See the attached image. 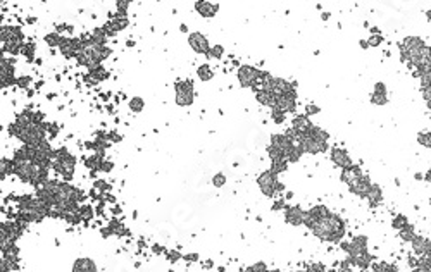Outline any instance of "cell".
<instances>
[{"label":"cell","mask_w":431,"mask_h":272,"mask_svg":"<svg viewBox=\"0 0 431 272\" xmlns=\"http://www.w3.org/2000/svg\"><path fill=\"white\" fill-rule=\"evenodd\" d=\"M311 231L314 233V236L323 239V241L338 243L345 236V222L338 215L329 214L323 221L317 222Z\"/></svg>","instance_id":"obj_1"},{"label":"cell","mask_w":431,"mask_h":272,"mask_svg":"<svg viewBox=\"0 0 431 272\" xmlns=\"http://www.w3.org/2000/svg\"><path fill=\"white\" fill-rule=\"evenodd\" d=\"M257 184H259L261 192L264 193L266 197H274L276 193L283 192V184L280 183L278 174H274L273 171L262 172V174L257 178Z\"/></svg>","instance_id":"obj_2"},{"label":"cell","mask_w":431,"mask_h":272,"mask_svg":"<svg viewBox=\"0 0 431 272\" xmlns=\"http://www.w3.org/2000/svg\"><path fill=\"white\" fill-rule=\"evenodd\" d=\"M193 86L190 81H180L176 83V103L178 105H192L193 102Z\"/></svg>","instance_id":"obj_3"},{"label":"cell","mask_w":431,"mask_h":272,"mask_svg":"<svg viewBox=\"0 0 431 272\" xmlns=\"http://www.w3.org/2000/svg\"><path fill=\"white\" fill-rule=\"evenodd\" d=\"M54 167H56L57 172H61L62 176L69 178L72 169H74V158H72L66 150H61L56 153V162H54Z\"/></svg>","instance_id":"obj_4"},{"label":"cell","mask_w":431,"mask_h":272,"mask_svg":"<svg viewBox=\"0 0 431 272\" xmlns=\"http://www.w3.org/2000/svg\"><path fill=\"white\" fill-rule=\"evenodd\" d=\"M295 105H297V93H295V90H290V92L276 97V103L273 108H278L285 114H290V112L295 111Z\"/></svg>","instance_id":"obj_5"},{"label":"cell","mask_w":431,"mask_h":272,"mask_svg":"<svg viewBox=\"0 0 431 272\" xmlns=\"http://www.w3.org/2000/svg\"><path fill=\"white\" fill-rule=\"evenodd\" d=\"M300 148L303 150V153H311V155H316V153H323L326 148H328V143L321 142V140H316L309 136L307 133H303V138L300 142Z\"/></svg>","instance_id":"obj_6"},{"label":"cell","mask_w":431,"mask_h":272,"mask_svg":"<svg viewBox=\"0 0 431 272\" xmlns=\"http://www.w3.org/2000/svg\"><path fill=\"white\" fill-rule=\"evenodd\" d=\"M259 69L252 66H242L238 69V81L240 85L243 86V88H253V86L257 85V79H259Z\"/></svg>","instance_id":"obj_7"},{"label":"cell","mask_w":431,"mask_h":272,"mask_svg":"<svg viewBox=\"0 0 431 272\" xmlns=\"http://www.w3.org/2000/svg\"><path fill=\"white\" fill-rule=\"evenodd\" d=\"M329 214H331V212H329L324 205H316V207H312L311 210L306 212V224H303V226H307L309 229H312V228H314V226L317 224V222L323 221L324 217H328Z\"/></svg>","instance_id":"obj_8"},{"label":"cell","mask_w":431,"mask_h":272,"mask_svg":"<svg viewBox=\"0 0 431 272\" xmlns=\"http://www.w3.org/2000/svg\"><path fill=\"white\" fill-rule=\"evenodd\" d=\"M329 155H331V160L335 162V166L342 167V171H343V169H348V167L353 166L350 155H348L347 150H343V148L333 147V148L329 150Z\"/></svg>","instance_id":"obj_9"},{"label":"cell","mask_w":431,"mask_h":272,"mask_svg":"<svg viewBox=\"0 0 431 272\" xmlns=\"http://www.w3.org/2000/svg\"><path fill=\"white\" fill-rule=\"evenodd\" d=\"M188 43H190V47H192L197 53H209V50H211L209 40L202 33H190Z\"/></svg>","instance_id":"obj_10"},{"label":"cell","mask_w":431,"mask_h":272,"mask_svg":"<svg viewBox=\"0 0 431 272\" xmlns=\"http://www.w3.org/2000/svg\"><path fill=\"white\" fill-rule=\"evenodd\" d=\"M285 219H287L288 224H292V226H302V224H306V212H303L298 205L287 207V210H285Z\"/></svg>","instance_id":"obj_11"},{"label":"cell","mask_w":431,"mask_h":272,"mask_svg":"<svg viewBox=\"0 0 431 272\" xmlns=\"http://www.w3.org/2000/svg\"><path fill=\"white\" fill-rule=\"evenodd\" d=\"M2 42L7 45H21L22 35L21 30L16 26H4L2 28Z\"/></svg>","instance_id":"obj_12"},{"label":"cell","mask_w":431,"mask_h":272,"mask_svg":"<svg viewBox=\"0 0 431 272\" xmlns=\"http://www.w3.org/2000/svg\"><path fill=\"white\" fill-rule=\"evenodd\" d=\"M411 243H412V252H414L417 257H424L431 252V239L424 238V236H416Z\"/></svg>","instance_id":"obj_13"},{"label":"cell","mask_w":431,"mask_h":272,"mask_svg":"<svg viewBox=\"0 0 431 272\" xmlns=\"http://www.w3.org/2000/svg\"><path fill=\"white\" fill-rule=\"evenodd\" d=\"M371 186H373V183L369 181V178H367V176H362V178L359 181H356L352 186H348V189H350L353 195H357V197L366 198L367 193H369Z\"/></svg>","instance_id":"obj_14"},{"label":"cell","mask_w":431,"mask_h":272,"mask_svg":"<svg viewBox=\"0 0 431 272\" xmlns=\"http://www.w3.org/2000/svg\"><path fill=\"white\" fill-rule=\"evenodd\" d=\"M362 171L359 169L357 166H352V167H348V169H343L342 171V181L347 186H352L356 181H359L362 178Z\"/></svg>","instance_id":"obj_15"},{"label":"cell","mask_w":431,"mask_h":272,"mask_svg":"<svg viewBox=\"0 0 431 272\" xmlns=\"http://www.w3.org/2000/svg\"><path fill=\"white\" fill-rule=\"evenodd\" d=\"M371 102L374 105H387L388 103V95H387V86L383 83L374 85V93L371 95Z\"/></svg>","instance_id":"obj_16"},{"label":"cell","mask_w":431,"mask_h":272,"mask_svg":"<svg viewBox=\"0 0 431 272\" xmlns=\"http://www.w3.org/2000/svg\"><path fill=\"white\" fill-rule=\"evenodd\" d=\"M195 9H197V12L204 17H211L214 16L217 12V9H219V4L217 2H197L195 4Z\"/></svg>","instance_id":"obj_17"},{"label":"cell","mask_w":431,"mask_h":272,"mask_svg":"<svg viewBox=\"0 0 431 272\" xmlns=\"http://www.w3.org/2000/svg\"><path fill=\"white\" fill-rule=\"evenodd\" d=\"M72 272H97V265L92 258H78L72 264Z\"/></svg>","instance_id":"obj_18"},{"label":"cell","mask_w":431,"mask_h":272,"mask_svg":"<svg viewBox=\"0 0 431 272\" xmlns=\"http://www.w3.org/2000/svg\"><path fill=\"white\" fill-rule=\"evenodd\" d=\"M312 122L309 121V117H307L306 114L303 116H297L295 119L292 121V128L293 129H297V131H300V133H307L311 128H312Z\"/></svg>","instance_id":"obj_19"},{"label":"cell","mask_w":431,"mask_h":272,"mask_svg":"<svg viewBox=\"0 0 431 272\" xmlns=\"http://www.w3.org/2000/svg\"><path fill=\"white\" fill-rule=\"evenodd\" d=\"M366 200L369 202L371 207H378L379 203L383 202V192H381V188L376 186V184H373L371 189H369V193H367Z\"/></svg>","instance_id":"obj_20"},{"label":"cell","mask_w":431,"mask_h":272,"mask_svg":"<svg viewBox=\"0 0 431 272\" xmlns=\"http://www.w3.org/2000/svg\"><path fill=\"white\" fill-rule=\"evenodd\" d=\"M256 98L266 107H274L276 103V97L269 90H259V92H256Z\"/></svg>","instance_id":"obj_21"},{"label":"cell","mask_w":431,"mask_h":272,"mask_svg":"<svg viewBox=\"0 0 431 272\" xmlns=\"http://www.w3.org/2000/svg\"><path fill=\"white\" fill-rule=\"evenodd\" d=\"M421 79V92H423V97L428 105H431V74L429 76H423Z\"/></svg>","instance_id":"obj_22"},{"label":"cell","mask_w":431,"mask_h":272,"mask_svg":"<svg viewBox=\"0 0 431 272\" xmlns=\"http://www.w3.org/2000/svg\"><path fill=\"white\" fill-rule=\"evenodd\" d=\"M302 155H303L302 148L298 147V145H292V148H290L288 153H287V160L288 162H298L302 158Z\"/></svg>","instance_id":"obj_23"},{"label":"cell","mask_w":431,"mask_h":272,"mask_svg":"<svg viewBox=\"0 0 431 272\" xmlns=\"http://www.w3.org/2000/svg\"><path fill=\"white\" fill-rule=\"evenodd\" d=\"M398 233H400V238L403 239V241H412V239L417 236L416 231H414V226L412 224H407L405 228H402Z\"/></svg>","instance_id":"obj_24"},{"label":"cell","mask_w":431,"mask_h":272,"mask_svg":"<svg viewBox=\"0 0 431 272\" xmlns=\"http://www.w3.org/2000/svg\"><path fill=\"white\" fill-rule=\"evenodd\" d=\"M288 167V160L287 158H281V160H273V164H271V171L274 172V174L280 176V172H285Z\"/></svg>","instance_id":"obj_25"},{"label":"cell","mask_w":431,"mask_h":272,"mask_svg":"<svg viewBox=\"0 0 431 272\" xmlns=\"http://www.w3.org/2000/svg\"><path fill=\"white\" fill-rule=\"evenodd\" d=\"M373 272H397V267L388 262H378L373 265Z\"/></svg>","instance_id":"obj_26"},{"label":"cell","mask_w":431,"mask_h":272,"mask_svg":"<svg viewBox=\"0 0 431 272\" xmlns=\"http://www.w3.org/2000/svg\"><path fill=\"white\" fill-rule=\"evenodd\" d=\"M417 143L423 145L426 148H431V131H421L417 134Z\"/></svg>","instance_id":"obj_27"},{"label":"cell","mask_w":431,"mask_h":272,"mask_svg":"<svg viewBox=\"0 0 431 272\" xmlns=\"http://www.w3.org/2000/svg\"><path fill=\"white\" fill-rule=\"evenodd\" d=\"M197 74H198V78H200L202 81H207V79H211L212 78V71H211V66H207V64H202L200 67L197 69Z\"/></svg>","instance_id":"obj_28"},{"label":"cell","mask_w":431,"mask_h":272,"mask_svg":"<svg viewBox=\"0 0 431 272\" xmlns=\"http://www.w3.org/2000/svg\"><path fill=\"white\" fill-rule=\"evenodd\" d=\"M130 108H131L133 112H140V111L143 108V100H142L140 97H133V98L130 100Z\"/></svg>","instance_id":"obj_29"},{"label":"cell","mask_w":431,"mask_h":272,"mask_svg":"<svg viewBox=\"0 0 431 272\" xmlns=\"http://www.w3.org/2000/svg\"><path fill=\"white\" fill-rule=\"evenodd\" d=\"M407 224H409V222H407V217H403V215H397L395 219H393V222H392L393 228L398 229V231H400L402 228H405Z\"/></svg>","instance_id":"obj_30"},{"label":"cell","mask_w":431,"mask_h":272,"mask_svg":"<svg viewBox=\"0 0 431 272\" xmlns=\"http://www.w3.org/2000/svg\"><path fill=\"white\" fill-rule=\"evenodd\" d=\"M11 172H14V162L2 160V176H9Z\"/></svg>","instance_id":"obj_31"},{"label":"cell","mask_w":431,"mask_h":272,"mask_svg":"<svg viewBox=\"0 0 431 272\" xmlns=\"http://www.w3.org/2000/svg\"><path fill=\"white\" fill-rule=\"evenodd\" d=\"M223 52H224V48L221 47V45H214V47H211V50H209V56L219 59L221 56H223Z\"/></svg>","instance_id":"obj_32"},{"label":"cell","mask_w":431,"mask_h":272,"mask_svg":"<svg viewBox=\"0 0 431 272\" xmlns=\"http://www.w3.org/2000/svg\"><path fill=\"white\" fill-rule=\"evenodd\" d=\"M271 116H273V119H274L276 124H281V122L285 121V116H287V114H285V112H281V111H278V108H273V114H271Z\"/></svg>","instance_id":"obj_33"},{"label":"cell","mask_w":431,"mask_h":272,"mask_svg":"<svg viewBox=\"0 0 431 272\" xmlns=\"http://www.w3.org/2000/svg\"><path fill=\"white\" fill-rule=\"evenodd\" d=\"M212 183H214V186L221 188V186H224V183H226V178H224L223 174H216V176H214V179H212Z\"/></svg>","instance_id":"obj_34"},{"label":"cell","mask_w":431,"mask_h":272,"mask_svg":"<svg viewBox=\"0 0 431 272\" xmlns=\"http://www.w3.org/2000/svg\"><path fill=\"white\" fill-rule=\"evenodd\" d=\"M381 42H383V38H381V35H373L369 40H367V43H369V47H374V45H376V47H378V45H379Z\"/></svg>","instance_id":"obj_35"},{"label":"cell","mask_w":431,"mask_h":272,"mask_svg":"<svg viewBox=\"0 0 431 272\" xmlns=\"http://www.w3.org/2000/svg\"><path fill=\"white\" fill-rule=\"evenodd\" d=\"M319 112V107L314 105V103H311V105H306V116L309 117V116H314Z\"/></svg>","instance_id":"obj_36"},{"label":"cell","mask_w":431,"mask_h":272,"mask_svg":"<svg viewBox=\"0 0 431 272\" xmlns=\"http://www.w3.org/2000/svg\"><path fill=\"white\" fill-rule=\"evenodd\" d=\"M248 272H267V267L262 264V262H259V264L252 265L250 269H248Z\"/></svg>","instance_id":"obj_37"},{"label":"cell","mask_w":431,"mask_h":272,"mask_svg":"<svg viewBox=\"0 0 431 272\" xmlns=\"http://www.w3.org/2000/svg\"><path fill=\"white\" fill-rule=\"evenodd\" d=\"M412 272H431V270L424 269V267H416V269H412Z\"/></svg>","instance_id":"obj_38"},{"label":"cell","mask_w":431,"mask_h":272,"mask_svg":"<svg viewBox=\"0 0 431 272\" xmlns=\"http://www.w3.org/2000/svg\"><path fill=\"white\" fill-rule=\"evenodd\" d=\"M424 179H426V181H428V183H431V169H429L428 172H426V176H424Z\"/></svg>","instance_id":"obj_39"},{"label":"cell","mask_w":431,"mask_h":272,"mask_svg":"<svg viewBox=\"0 0 431 272\" xmlns=\"http://www.w3.org/2000/svg\"><path fill=\"white\" fill-rule=\"evenodd\" d=\"M267 272H280V270H267Z\"/></svg>","instance_id":"obj_40"}]
</instances>
